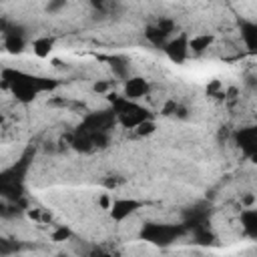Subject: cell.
Returning a JSON list of instances; mask_svg holds the SVG:
<instances>
[{
    "label": "cell",
    "instance_id": "obj_16",
    "mask_svg": "<svg viewBox=\"0 0 257 257\" xmlns=\"http://www.w3.org/2000/svg\"><path fill=\"white\" fill-rule=\"evenodd\" d=\"M177 107H179V103H175V101H167L165 105H163V109H161V113H163L165 117H175V113H177Z\"/></svg>",
    "mask_w": 257,
    "mask_h": 257
},
{
    "label": "cell",
    "instance_id": "obj_15",
    "mask_svg": "<svg viewBox=\"0 0 257 257\" xmlns=\"http://www.w3.org/2000/svg\"><path fill=\"white\" fill-rule=\"evenodd\" d=\"M92 90H94L96 94H105V92L111 90V83H107V81H96V83L92 85Z\"/></svg>",
    "mask_w": 257,
    "mask_h": 257
},
{
    "label": "cell",
    "instance_id": "obj_12",
    "mask_svg": "<svg viewBox=\"0 0 257 257\" xmlns=\"http://www.w3.org/2000/svg\"><path fill=\"white\" fill-rule=\"evenodd\" d=\"M71 229L69 227H58L54 233H52V241H56V243H60V241H67V239H71Z\"/></svg>",
    "mask_w": 257,
    "mask_h": 257
},
{
    "label": "cell",
    "instance_id": "obj_7",
    "mask_svg": "<svg viewBox=\"0 0 257 257\" xmlns=\"http://www.w3.org/2000/svg\"><path fill=\"white\" fill-rule=\"evenodd\" d=\"M4 48H6L8 52H22V48H24L22 37H16V32H6V37H4Z\"/></svg>",
    "mask_w": 257,
    "mask_h": 257
},
{
    "label": "cell",
    "instance_id": "obj_23",
    "mask_svg": "<svg viewBox=\"0 0 257 257\" xmlns=\"http://www.w3.org/2000/svg\"><path fill=\"white\" fill-rule=\"evenodd\" d=\"M247 86H251V88H257V77H249V81H247Z\"/></svg>",
    "mask_w": 257,
    "mask_h": 257
},
{
    "label": "cell",
    "instance_id": "obj_11",
    "mask_svg": "<svg viewBox=\"0 0 257 257\" xmlns=\"http://www.w3.org/2000/svg\"><path fill=\"white\" fill-rule=\"evenodd\" d=\"M207 94H209V96H223L225 92H223L221 81H217V79L209 81V85H207Z\"/></svg>",
    "mask_w": 257,
    "mask_h": 257
},
{
    "label": "cell",
    "instance_id": "obj_20",
    "mask_svg": "<svg viewBox=\"0 0 257 257\" xmlns=\"http://www.w3.org/2000/svg\"><path fill=\"white\" fill-rule=\"evenodd\" d=\"M28 217H30V219H35V221H41L43 213H41V209H28Z\"/></svg>",
    "mask_w": 257,
    "mask_h": 257
},
{
    "label": "cell",
    "instance_id": "obj_4",
    "mask_svg": "<svg viewBox=\"0 0 257 257\" xmlns=\"http://www.w3.org/2000/svg\"><path fill=\"white\" fill-rule=\"evenodd\" d=\"M54 44H56L54 37H41L37 41H32V52H35L39 58H48V54L52 52Z\"/></svg>",
    "mask_w": 257,
    "mask_h": 257
},
{
    "label": "cell",
    "instance_id": "obj_10",
    "mask_svg": "<svg viewBox=\"0 0 257 257\" xmlns=\"http://www.w3.org/2000/svg\"><path fill=\"white\" fill-rule=\"evenodd\" d=\"M111 67H113V71H115L117 77L128 79V64H125L123 58H113V60H111Z\"/></svg>",
    "mask_w": 257,
    "mask_h": 257
},
{
    "label": "cell",
    "instance_id": "obj_1",
    "mask_svg": "<svg viewBox=\"0 0 257 257\" xmlns=\"http://www.w3.org/2000/svg\"><path fill=\"white\" fill-rule=\"evenodd\" d=\"M149 92V83L143 77H131L125 81V96L128 101H137Z\"/></svg>",
    "mask_w": 257,
    "mask_h": 257
},
{
    "label": "cell",
    "instance_id": "obj_21",
    "mask_svg": "<svg viewBox=\"0 0 257 257\" xmlns=\"http://www.w3.org/2000/svg\"><path fill=\"white\" fill-rule=\"evenodd\" d=\"M249 159H251V163H253V165H257V147L249 151Z\"/></svg>",
    "mask_w": 257,
    "mask_h": 257
},
{
    "label": "cell",
    "instance_id": "obj_17",
    "mask_svg": "<svg viewBox=\"0 0 257 257\" xmlns=\"http://www.w3.org/2000/svg\"><path fill=\"white\" fill-rule=\"evenodd\" d=\"M175 117H177V119H189V111H187L183 105H179V107H177V113H175Z\"/></svg>",
    "mask_w": 257,
    "mask_h": 257
},
{
    "label": "cell",
    "instance_id": "obj_2",
    "mask_svg": "<svg viewBox=\"0 0 257 257\" xmlns=\"http://www.w3.org/2000/svg\"><path fill=\"white\" fill-rule=\"evenodd\" d=\"M139 207H141V203L135 201V199H117V201L113 203V207H111L109 213H111V219L123 221V219H127L128 215H133Z\"/></svg>",
    "mask_w": 257,
    "mask_h": 257
},
{
    "label": "cell",
    "instance_id": "obj_13",
    "mask_svg": "<svg viewBox=\"0 0 257 257\" xmlns=\"http://www.w3.org/2000/svg\"><path fill=\"white\" fill-rule=\"evenodd\" d=\"M113 197H111V193H101V197H99V207L101 209H107V211H111V207H113Z\"/></svg>",
    "mask_w": 257,
    "mask_h": 257
},
{
    "label": "cell",
    "instance_id": "obj_5",
    "mask_svg": "<svg viewBox=\"0 0 257 257\" xmlns=\"http://www.w3.org/2000/svg\"><path fill=\"white\" fill-rule=\"evenodd\" d=\"M211 44H213V37H211V35H195V37L189 39V52L201 54V52H205Z\"/></svg>",
    "mask_w": 257,
    "mask_h": 257
},
{
    "label": "cell",
    "instance_id": "obj_14",
    "mask_svg": "<svg viewBox=\"0 0 257 257\" xmlns=\"http://www.w3.org/2000/svg\"><path fill=\"white\" fill-rule=\"evenodd\" d=\"M64 6H67V2H62V0H52V2H48V4H46V12L54 14V12L64 10Z\"/></svg>",
    "mask_w": 257,
    "mask_h": 257
},
{
    "label": "cell",
    "instance_id": "obj_19",
    "mask_svg": "<svg viewBox=\"0 0 257 257\" xmlns=\"http://www.w3.org/2000/svg\"><path fill=\"white\" fill-rule=\"evenodd\" d=\"M197 241H199V243H211V241H213V235H211V233H199V235H197Z\"/></svg>",
    "mask_w": 257,
    "mask_h": 257
},
{
    "label": "cell",
    "instance_id": "obj_9",
    "mask_svg": "<svg viewBox=\"0 0 257 257\" xmlns=\"http://www.w3.org/2000/svg\"><path fill=\"white\" fill-rule=\"evenodd\" d=\"M157 131V125L153 123V121H149V119H145V121H141L139 125H137V135L139 137H149V135H153Z\"/></svg>",
    "mask_w": 257,
    "mask_h": 257
},
{
    "label": "cell",
    "instance_id": "obj_8",
    "mask_svg": "<svg viewBox=\"0 0 257 257\" xmlns=\"http://www.w3.org/2000/svg\"><path fill=\"white\" fill-rule=\"evenodd\" d=\"M145 35H147V39H149L153 44H165V46H167V43H165V41H167V35H165V32H161L157 26H149Z\"/></svg>",
    "mask_w": 257,
    "mask_h": 257
},
{
    "label": "cell",
    "instance_id": "obj_3",
    "mask_svg": "<svg viewBox=\"0 0 257 257\" xmlns=\"http://www.w3.org/2000/svg\"><path fill=\"white\" fill-rule=\"evenodd\" d=\"M165 50L173 62H183L189 54V39L185 35H181L179 39H173L171 43H167Z\"/></svg>",
    "mask_w": 257,
    "mask_h": 257
},
{
    "label": "cell",
    "instance_id": "obj_22",
    "mask_svg": "<svg viewBox=\"0 0 257 257\" xmlns=\"http://www.w3.org/2000/svg\"><path fill=\"white\" fill-rule=\"evenodd\" d=\"M90 257H109L105 251H101V249H94L92 253H90Z\"/></svg>",
    "mask_w": 257,
    "mask_h": 257
},
{
    "label": "cell",
    "instance_id": "obj_18",
    "mask_svg": "<svg viewBox=\"0 0 257 257\" xmlns=\"http://www.w3.org/2000/svg\"><path fill=\"white\" fill-rule=\"evenodd\" d=\"M241 203H243L245 207H251V205L255 203V195H251V193H247V195H243V199H241Z\"/></svg>",
    "mask_w": 257,
    "mask_h": 257
},
{
    "label": "cell",
    "instance_id": "obj_6",
    "mask_svg": "<svg viewBox=\"0 0 257 257\" xmlns=\"http://www.w3.org/2000/svg\"><path fill=\"white\" fill-rule=\"evenodd\" d=\"M12 92H14L16 99L22 101V103H30L37 96V88L32 85H26V83H14L12 85Z\"/></svg>",
    "mask_w": 257,
    "mask_h": 257
}]
</instances>
